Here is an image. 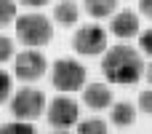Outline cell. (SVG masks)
<instances>
[{"label":"cell","mask_w":152,"mask_h":134,"mask_svg":"<svg viewBox=\"0 0 152 134\" xmlns=\"http://www.w3.org/2000/svg\"><path fill=\"white\" fill-rule=\"evenodd\" d=\"M102 73L107 78V83L134 86L144 75V56H142L139 48H134L128 43L110 46L104 51V56H102Z\"/></svg>","instance_id":"6da1fadb"},{"label":"cell","mask_w":152,"mask_h":134,"mask_svg":"<svg viewBox=\"0 0 152 134\" xmlns=\"http://www.w3.org/2000/svg\"><path fill=\"white\" fill-rule=\"evenodd\" d=\"M16 38L27 48H43L53 38V24H51V19L45 13L27 11V13L16 16Z\"/></svg>","instance_id":"7a4b0ae2"},{"label":"cell","mask_w":152,"mask_h":134,"mask_svg":"<svg viewBox=\"0 0 152 134\" xmlns=\"http://www.w3.org/2000/svg\"><path fill=\"white\" fill-rule=\"evenodd\" d=\"M86 78H88L86 64H80L72 56H61V59H56L51 64V83L59 91H77V89H83Z\"/></svg>","instance_id":"3957f363"},{"label":"cell","mask_w":152,"mask_h":134,"mask_svg":"<svg viewBox=\"0 0 152 134\" xmlns=\"http://www.w3.org/2000/svg\"><path fill=\"white\" fill-rule=\"evenodd\" d=\"M8 107H11V113H13V118H19V121H35L40 113H45L48 99H45V94H43L40 89L24 86V89H19L16 94H11Z\"/></svg>","instance_id":"277c9868"},{"label":"cell","mask_w":152,"mask_h":134,"mask_svg":"<svg viewBox=\"0 0 152 134\" xmlns=\"http://www.w3.org/2000/svg\"><path fill=\"white\" fill-rule=\"evenodd\" d=\"M72 48L80 56H99L104 54L107 46V30L99 24H80L72 35Z\"/></svg>","instance_id":"5b68a950"},{"label":"cell","mask_w":152,"mask_h":134,"mask_svg":"<svg viewBox=\"0 0 152 134\" xmlns=\"http://www.w3.org/2000/svg\"><path fill=\"white\" fill-rule=\"evenodd\" d=\"M48 73V59L45 54H40V48H24L13 56V75L24 83L40 81Z\"/></svg>","instance_id":"8992f818"},{"label":"cell","mask_w":152,"mask_h":134,"mask_svg":"<svg viewBox=\"0 0 152 134\" xmlns=\"http://www.w3.org/2000/svg\"><path fill=\"white\" fill-rule=\"evenodd\" d=\"M45 118H48V124L53 129H69V126H75L80 121V105L67 94L53 97L48 102V107H45Z\"/></svg>","instance_id":"52a82bcc"},{"label":"cell","mask_w":152,"mask_h":134,"mask_svg":"<svg viewBox=\"0 0 152 134\" xmlns=\"http://www.w3.org/2000/svg\"><path fill=\"white\" fill-rule=\"evenodd\" d=\"M142 27V21H139V13L136 11H128V8H123V11H115L112 13V19H110V32L118 38V40H131V38H139V30Z\"/></svg>","instance_id":"ba28073f"},{"label":"cell","mask_w":152,"mask_h":134,"mask_svg":"<svg viewBox=\"0 0 152 134\" xmlns=\"http://www.w3.org/2000/svg\"><path fill=\"white\" fill-rule=\"evenodd\" d=\"M83 102L91 107V110H107V107H112V89H110V83H102V81H96V83H86L83 86Z\"/></svg>","instance_id":"9c48e42d"},{"label":"cell","mask_w":152,"mask_h":134,"mask_svg":"<svg viewBox=\"0 0 152 134\" xmlns=\"http://www.w3.org/2000/svg\"><path fill=\"white\" fill-rule=\"evenodd\" d=\"M80 19V5L75 0H59L53 5V21L59 27H75Z\"/></svg>","instance_id":"30bf717a"},{"label":"cell","mask_w":152,"mask_h":134,"mask_svg":"<svg viewBox=\"0 0 152 134\" xmlns=\"http://www.w3.org/2000/svg\"><path fill=\"white\" fill-rule=\"evenodd\" d=\"M136 105L134 102H112V107H110V121H112V126H118V129H126V126H131L134 121H136Z\"/></svg>","instance_id":"8fae6325"},{"label":"cell","mask_w":152,"mask_h":134,"mask_svg":"<svg viewBox=\"0 0 152 134\" xmlns=\"http://www.w3.org/2000/svg\"><path fill=\"white\" fill-rule=\"evenodd\" d=\"M83 5L94 19H107L118 11V0H83Z\"/></svg>","instance_id":"7c38bea8"},{"label":"cell","mask_w":152,"mask_h":134,"mask_svg":"<svg viewBox=\"0 0 152 134\" xmlns=\"http://www.w3.org/2000/svg\"><path fill=\"white\" fill-rule=\"evenodd\" d=\"M77 134H110V129L102 118H83L77 121Z\"/></svg>","instance_id":"4fadbf2b"},{"label":"cell","mask_w":152,"mask_h":134,"mask_svg":"<svg viewBox=\"0 0 152 134\" xmlns=\"http://www.w3.org/2000/svg\"><path fill=\"white\" fill-rule=\"evenodd\" d=\"M0 134H37V129L32 126V121H19V118H13V121H8V124L0 126Z\"/></svg>","instance_id":"5bb4252c"},{"label":"cell","mask_w":152,"mask_h":134,"mask_svg":"<svg viewBox=\"0 0 152 134\" xmlns=\"http://www.w3.org/2000/svg\"><path fill=\"white\" fill-rule=\"evenodd\" d=\"M16 21V0H0V30Z\"/></svg>","instance_id":"9a60e30c"},{"label":"cell","mask_w":152,"mask_h":134,"mask_svg":"<svg viewBox=\"0 0 152 134\" xmlns=\"http://www.w3.org/2000/svg\"><path fill=\"white\" fill-rule=\"evenodd\" d=\"M11 94H13V78H11L5 70H0V105L8 102Z\"/></svg>","instance_id":"2e32d148"},{"label":"cell","mask_w":152,"mask_h":134,"mask_svg":"<svg viewBox=\"0 0 152 134\" xmlns=\"http://www.w3.org/2000/svg\"><path fill=\"white\" fill-rule=\"evenodd\" d=\"M136 107H139L142 113H147V115H152V86H150V89H144V91H139V99H136Z\"/></svg>","instance_id":"e0dca14e"},{"label":"cell","mask_w":152,"mask_h":134,"mask_svg":"<svg viewBox=\"0 0 152 134\" xmlns=\"http://www.w3.org/2000/svg\"><path fill=\"white\" fill-rule=\"evenodd\" d=\"M11 56H13V40H11L8 35H3V32H0V64H3V62H8Z\"/></svg>","instance_id":"ac0fdd59"},{"label":"cell","mask_w":152,"mask_h":134,"mask_svg":"<svg viewBox=\"0 0 152 134\" xmlns=\"http://www.w3.org/2000/svg\"><path fill=\"white\" fill-rule=\"evenodd\" d=\"M139 51L152 56V27H147L144 32H139Z\"/></svg>","instance_id":"d6986e66"},{"label":"cell","mask_w":152,"mask_h":134,"mask_svg":"<svg viewBox=\"0 0 152 134\" xmlns=\"http://www.w3.org/2000/svg\"><path fill=\"white\" fill-rule=\"evenodd\" d=\"M139 13L152 21V0H139Z\"/></svg>","instance_id":"ffe728a7"},{"label":"cell","mask_w":152,"mask_h":134,"mask_svg":"<svg viewBox=\"0 0 152 134\" xmlns=\"http://www.w3.org/2000/svg\"><path fill=\"white\" fill-rule=\"evenodd\" d=\"M21 5H27V8H32V11H40L43 5H48L51 0H19Z\"/></svg>","instance_id":"44dd1931"},{"label":"cell","mask_w":152,"mask_h":134,"mask_svg":"<svg viewBox=\"0 0 152 134\" xmlns=\"http://www.w3.org/2000/svg\"><path fill=\"white\" fill-rule=\"evenodd\" d=\"M147 81H150V86H152V62H150V67H147Z\"/></svg>","instance_id":"7402d4cb"},{"label":"cell","mask_w":152,"mask_h":134,"mask_svg":"<svg viewBox=\"0 0 152 134\" xmlns=\"http://www.w3.org/2000/svg\"><path fill=\"white\" fill-rule=\"evenodd\" d=\"M53 134H69L67 129H53Z\"/></svg>","instance_id":"603a6c76"}]
</instances>
